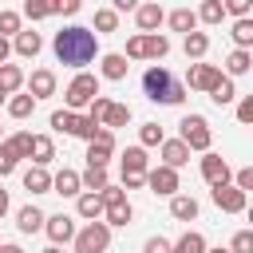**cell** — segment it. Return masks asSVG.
<instances>
[{"mask_svg":"<svg viewBox=\"0 0 253 253\" xmlns=\"http://www.w3.org/2000/svg\"><path fill=\"white\" fill-rule=\"evenodd\" d=\"M170 217H174V221H198V198L174 194V198H170Z\"/></svg>","mask_w":253,"mask_h":253,"instance_id":"obj_20","label":"cell"},{"mask_svg":"<svg viewBox=\"0 0 253 253\" xmlns=\"http://www.w3.org/2000/svg\"><path fill=\"white\" fill-rule=\"evenodd\" d=\"M233 186H237L241 194H249V190H253V166H241V170L233 174Z\"/></svg>","mask_w":253,"mask_h":253,"instance_id":"obj_48","label":"cell"},{"mask_svg":"<svg viewBox=\"0 0 253 253\" xmlns=\"http://www.w3.org/2000/svg\"><path fill=\"white\" fill-rule=\"evenodd\" d=\"M20 87H24V71L16 63H0V95L12 99V95H20Z\"/></svg>","mask_w":253,"mask_h":253,"instance_id":"obj_21","label":"cell"},{"mask_svg":"<svg viewBox=\"0 0 253 253\" xmlns=\"http://www.w3.org/2000/svg\"><path fill=\"white\" fill-rule=\"evenodd\" d=\"M217 79H221V67H213V63H190L182 87H194V91H206V95H210V91L217 87Z\"/></svg>","mask_w":253,"mask_h":253,"instance_id":"obj_7","label":"cell"},{"mask_svg":"<svg viewBox=\"0 0 253 253\" xmlns=\"http://www.w3.org/2000/svg\"><path fill=\"white\" fill-rule=\"evenodd\" d=\"M75 213L83 217V221H103V202H99V194H79L75 198Z\"/></svg>","mask_w":253,"mask_h":253,"instance_id":"obj_23","label":"cell"},{"mask_svg":"<svg viewBox=\"0 0 253 253\" xmlns=\"http://www.w3.org/2000/svg\"><path fill=\"white\" fill-rule=\"evenodd\" d=\"M0 142H4V126H0Z\"/></svg>","mask_w":253,"mask_h":253,"instance_id":"obj_60","label":"cell"},{"mask_svg":"<svg viewBox=\"0 0 253 253\" xmlns=\"http://www.w3.org/2000/svg\"><path fill=\"white\" fill-rule=\"evenodd\" d=\"M206 253H229V249H206Z\"/></svg>","mask_w":253,"mask_h":253,"instance_id":"obj_59","label":"cell"},{"mask_svg":"<svg viewBox=\"0 0 253 253\" xmlns=\"http://www.w3.org/2000/svg\"><path fill=\"white\" fill-rule=\"evenodd\" d=\"M237 123H253V95H245L237 103Z\"/></svg>","mask_w":253,"mask_h":253,"instance_id":"obj_51","label":"cell"},{"mask_svg":"<svg viewBox=\"0 0 253 253\" xmlns=\"http://www.w3.org/2000/svg\"><path fill=\"white\" fill-rule=\"evenodd\" d=\"M4 213H8V190L0 186V217H4Z\"/></svg>","mask_w":253,"mask_h":253,"instance_id":"obj_56","label":"cell"},{"mask_svg":"<svg viewBox=\"0 0 253 253\" xmlns=\"http://www.w3.org/2000/svg\"><path fill=\"white\" fill-rule=\"evenodd\" d=\"M142 91H146L150 103H166V107H178V103L186 99L182 79H174L162 63H150V67L142 71Z\"/></svg>","mask_w":253,"mask_h":253,"instance_id":"obj_2","label":"cell"},{"mask_svg":"<svg viewBox=\"0 0 253 253\" xmlns=\"http://www.w3.org/2000/svg\"><path fill=\"white\" fill-rule=\"evenodd\" d=\"M166 20H170V28H174V32H186V36H190V32H198V16H194V8H174Z\"/></svg>","mask_w":253,"mask_h":253,"instance_id":"obj_30","label":"cell"},{"mask_svg":"<svg viewBox=\"0 0 253 253\" xmlns=\"http://www.w3.org/2000/svg\"><path fill=\"white\" fill-rule=\"evenodd\" d=\"M107 107H111V99H107V95H95V99L87 103V119L99 126V123H103V115H107Z\"/></svg>","mask_w":253,"mask_h":253,"instance_id":"obj_41","label":"cell"},{"mask_svg":"<svg viewBox=\"0 0 253 253\" xmlns=\"http://www.w3.org/2000/svg\"><path fill=\"white\" fill-rule=\"evenodd\" d=\"M134 20H138L142 36H154V32H158V24L166 20V12H162V4H154V0H150V4H138V8H134Z\"/></svg>","mask_w":253,"mask_h":253,"instance_id":"obj_13","label":"cell"},{"mask_svg":"<svg viewBox=\"0 0 253 253\" xmlns=\"http://www.w3.org/2000/svg\"><path fill=\"white\" fill-rule=\"evenodd\" d=\"M142 253H170V241H166V237H146Z\"/></svg>","mask_w":253,"mask_h":253,"instance_id":"obj_52","label":"cell"},{"mask_svg":"<svg viewBox=\"0 0 253 253\" xmlns=\"http://www.w3.org/2000/svg\"><path fill=\"white\" fill-rule=\"evenodd\" d=\"M123 59H146V55H142V32L126 40V51H123Z\"/></svg>","mask_w":253,"mask_h":253,"instance_id":"obj_49","label":"cell"},{"mask_svg":"<svg viewBox=\"0 0 253 253\" xmlns=\"http://www.w3.org/2000/svg\"><path fill=\"white\" fill-rule=\"evenodd\" d=\"M210 198H213V206H217L221 213H241L245 202H249V194H241L233 182H225V186H210Z\"/></svg>","mask_w":253,"mask_h":253,"instance_id":"obj_8","label":"cell"},{"mask_svg":"<svg viewBox=\"0 0 253 253\" xmlns=\"http://www.w3.org/2000/svg\"><path fill=\"white\" fill-rule=\"evenodd\" d=\"M130 217H134L130 202H119V206H107V210H103V225H107V229H111V225H130Z\"/></svg>","mask_w":253,"mask_h":253,"instance_id":"obj_33","label":"cell"},{"mask_svg":"<svg viewBox=\"0 0 253 253\" xmlns=\"http://www.w3.org/2000/svg\"><path fill=\"white\" fill-rule=\"evenodd\" d=\"M24 190L28 194H51V174L43 166H28L24 170Z\"/></svg>","mask_w":253,"mask_h":253,"instance_id":"obj_22","label":"cell"},{"mask_svg":"<svg viewBox=\"0 0 253 253\" xmlns=\"http://www.w3.org/2000/svg\"><path fill=\"white\" fill-rule=\"evenodd\" d=\"M95 95H99V79H95L91 71H79V75L67 83V91H63V103H67V111H75V115H79V111H83V107H87Z\"/></svg>","mask_w":253,"mask_h":253,"instance_id":"obj_4","label":"cell"},{"mask_svg":"<svg viewBox=\"0 0 253 253\" xmlns=\"http://www.w3.org/2000/svg\"><path fill=\"white\" fill-rule=\"evenodd\" d=\"M126 59H123V51H111V55H103L99 59V75L103 79H111V83H119V79H126Z\"/></svg>","mask_w":253,"mask_h":253,"instance_id":"obj_19","label":"cell"},{"mask_svg":"<svg viewBox=\"0 0 253 253\" xmlns=\"http://www.w3.org/2000/svg\"><path fill=\"white\" fill-rule=\"evenodd\" d=\"M24 16H28V20H47V16H55V4H43V0H28V4H24Z\"/></svg>","mask_w":253,"mask_h":253,"instance_id":"obj_40","label":"cell"},{"mask_svg":"<svg viewBox=\"0 0 253 253\" xmlns=\"http://www.w3.org/2000/svg\"><path fill=\"white\" fill-rule=\"evenodd\" d=\"M8 43H12V51H16V55H24V59H36V55L43 51V40H40V32H32V28H20V32H16Z\"/></svg>","mask_w":253,"mask_h":253,"instance_id":"obj_12","label":"cell"},{"mask_svg":"<svg viewBox=\"0 0 253 253\" xmlns=\"http://www.w3.org/2000/svg\"><path fill=\"white\" fill-rule=\"evenodd\" d=\"M194 16H198L202 24H221V20H225V8H221V0H206Z\"/></svg>","mask_w":253,"mask_h":253,"instance_id":"obj_35","label":"cell"},{"mask_svg":"<svg viewBox=\"0 0 253 253\" xmlns=\"http://www.w3.org/2000/svg\"><path fill=\"white\" fill-rule=\"evenodd\" d=\"M146 170H150L146 150H142V146H126V154H123V174H146Z\"/></svg>","mask_w":253,"mask_h":253,"instance_id":"obj_27","label":"cell"},{"mask_svg":"<svg viewBox=\"0 0 253 253\" xmlns=\"http://www.w3.org/2000/svg\"><path fill=\"white\" fill-rule=\"evenodd\" d=\"M24 83H28V95H32V99H47V95H55V71H47V67H36L32 79H24Z\"/></svg>","mask_w":253,"mask_h":253,"instance_id":"obj_14","label":"cell"},{"mask_svg":"<svg viewBox=\"0 0 253 253\" xmlns=\"http://www.w3.org/2000/svg\"><path fill=\"white\" fill-rule=\"evenodd\" d=\"M95 28H99V32H115V28H119V16H115L111 8H99V12H95Z\"/></svg>","mask_w":253,"mask_h":253,"instance_id":"obj_46","label":"cell"},{"mask_svg":"<svg viewBox=\"0 0 253 253\" xmlns=\"http://www.w3.org/2000/svg\"><path fill=\"white\" fill-rule=\"evenodd\" d=\"M162 138H166V134H162L158 123H142V126H138V146H142V150H146V146H162Z\"/></svg>","mask_w":253,"mask_h":253,"instance_id":"obj_38","label":"cell"},{"mask_svg":"<svg viewBox=\"0 0 253 253\" xmlns=\"http://www.w3.org/2000/svg\"><path fill=\"white\" fill-rule=\"evenodd\" d=\"M229 253H253V229H237L229 241Z\"/></svg>","mask_w":253,"mask_h":253,"instance_id":"obj_42","label":"cell"},{"mask_svg":"<svg viewBox=\"0 0 253 253\" xmlns=\"http://www.w3.org/2000/svg\"><path fill=\"white\" fill-rule=\"evenodd\" d=\"M95 134H99V126H95V123H91L87 115H75V138H83V142H91Z\"/></svg>","mask_w":253,"mask_h":253,"instance_id":"obj_44","label":"cell"},{"mask_svg":"<svg viewBox=\"0 0 253 253\" xmlns=\"http://www.w3.org/2000/svg\"><path fill=\"white\" fill-rule=\"evenodd\" d=\"M146 190L158 194V198H174V194L182 190L178 170H170V166H150V170H146Z\"/></svg>","mask_w":253,"mask_h":253,"instance_id":"obj_6","label":"cell"},{"mask_svg":"<svg viewBox=\"0 0 253 253\" xmlns=\"http://www.w3.org/2000/svg\"><path fill=\"white\" fill-rule=\"evenodd\" d=\"M221 8H225V16H237V20H249V8H253V4H249V0H225Z\"/></svg>","mask_w":253,"mask_h":253,"instance_id":"obj_47","label":"cell"},{"mask_svg":"<svg viewBox=\"0 0 253 253\" xmlns=\"http://www.w3.org/2000/svg\"><path fill=\"white\" fill-rule=\"evenodd\" d=\"M47 123H51V130H59V134H75V111H67V107H63V111H51Z\"/></svg>","mask_w":253,"mask_h":253,"instance_id":"obj_37","label":"cell"},{"mask_svg":"<svg viewBox=\"0 0 253 253\" xmlns=\"http://www.w3.org/2000/svg\"><path fill=\"white\" fill-rule=\"evenodd\" d=\"M111 245V229L103 221H87L83 229H75V253H107Z\"/></svg>","mask_w":253,"mask_h":253,"instance_id":"obj_5","label":"cell"},{"mask_svg":"<svg viewBox=\"0 0 253 253\" xmlns=\"http://www.w3.org/2000/svg\"><path fill=\"white\" fill-rule=\"evenodd\" d=\"M51 194H63V198H79L83 194V186H79V170H59V174H51Z\"/></svg>","mask_w":253,"mask_h":253,"instance_id":"obj_15","label":"cell"},{"mask_svg":"<svg viewBox=\"0 0 253 253\" xmlns=\"http://www.w3.org/2000/svg\"><path fill=\"white\" fill-rule=\"evenodd\" d=\"M16 166H20V162H16V158H12V150H8L4 142H0V178H8V174H12Z\"/></svg>","mask_w":253,"mask_h":253,"instance_id":"obj_50","label":"cell"},{"mask_svg":"<svg viewBox=\"0 0 253 253\" xmlns=\"http://www.w3.org/2000/svg\"><path fill=\"white\" fill-rule=\"evenodd\" d=\"M249 67H253V55H249V51H241V47H233V51H229V59H225V79L245 75Z\"/></svg>","mask_w":253,"mask_h":253,"instance_id":"obj_31","label":"cell"},{"mask_svg":"<svg viewBox=\"0 0 253 253\" xmlns=\"http://www.w3.org/2000/svg\"><path fill=\"white\" fill-rule=\"evenodd\" d=\"M32 111H36V99H32V95H12V99H8V115H12V119H28Z\"/></svg>","mask_w":253,"mask_h":253,"instance_id":"obj_36","label":"cell"},{"mask_svg":"<svg viewBox=\"0 0 253 253\" xmlns=\"http://www.w3.org/2000/svg\"><path fill=\"white\" fill-rule=\"evenodd\" d=\"M0 253H24L20 245H8V241H0Z\"/></svg>","mask_w":253,"mask_h":253,"instance_id":"obj_57","label":"cell"},{"mask_svg":"<svg viewBox=\"0 0 253 253\" xmlns=\"http://www.w3.org/2000/svg\"><path fill=\"white\" fill-rule=\"evenodd\" d=\"M43 229H47L51 245H67V241H75V217H71V213H51V217L43 221Z\"/></svg>","mask_w":253,"mask_h":253,"instance_id":"obj_11","label":"cell"},{"mask_svg":"<svg viewBox=\"0 0 253 253\" xmlns=\"http://www.w3.org/2000/svg\"><path fill=\"white\" fill-rule=\"evenodd\" d=\"M99 202H103V210H107V206H119V202H126V194H123V186H111V182H107V186L99 190Z\"/></svg>","mask_w":253,"mask_h":253,"instance_id":"obj_45","label":"cell"},{"mask_svg":"<svg viewBox=\"0 0 253 253\" xmlns=\"http://www.w3.org/2000/svg\"><path fill=\"white\" fill-rule=\"evenodd\" d=\"M178 126H182L178 142H186V150H198V154H206V150H210V142H213V130H210L206 115H186Z\"/></svg>","mask_w":253,"mask_h":253,"instance_id":"obj_3","label":"cell"},{"mask_svg":"<svg viewBox=\"0 0 253 253\" xmlns=\"http://www.w3.org/2000/svg\"><path fill=\"white\" fill-rule=\"evenodd\" d=\"M55 12H63V16H75V12H79V0H59V4H55Z\"/></svg>","mask_w":253,"mask_h":253,"instance_id":"obj_54","label":"cell"},{"mask_svg":"<svg viewBox=\"0 0 253 253\" xmlns=\"http://www.w3.org/2000/svg\"><path fill=\"white\" fill-rule=\"evenodd\" d=\"M111 154H115V134L99 126V134H95V138L87 142V166H103V170H107Z\"/></svg>","mask_w":253,"mask_h":253,"instance_id":"obj_9","label":"cell"},{"mask_svg":"<svg viewBox=\"0 0 253 253\" xmlns=\"http://www.w3.org/2000/svg\"><path fill=\"white\" fill-rule=\"evenodd\" d=\"M43 253H63V249H59V245H47V249H43Z\"/></svg>","mask_w":253,"mask_h":253,"instance_id":"obj_58","label":"cell"},{"mask_svg":"<svg viewBox=\"0 0 253 253\" xmlns=\"http://www.w3.org/2000/svg\"><path fill=\"white\" fill-rule=\"evenodd\" d=\"M210 245H206V237L198 233V229H186L178 241H170V253H206Z\"/></svg>","mask_w":253,"mask_h":253,"instance_id":"obj_24","label":"cell"},{"mask_svg":"<svg viewBox=\"0 0 253 253\" xmlns=\"http://www.w3.org/2000/svg\"><path fill=\"white\" fill-rule=\"evenodd\" d=\"M107 182H111V178H107V170H103V166H87V170L79 174V186H83L87 194H99Z\"/></svg>","mask_w":253,"mask_h":253,"instance_id":"obj_32","label":"cell"},{"mask_svg":"<svg viewBox=\"0 0 253 253\" xmlns=\"http://www.w3.org/2000/svg\"><path fill=\"white\" fill-rule=\"evenodd\" d=\"M142 55H146V59H154V63H158V59H166V55H170V40H166L162 32L142 36Z\"/></svg>","mask_w":253,"mask_h":253,"instance_id":"obj_25","label":"cell"},{"mask_svg":"<svg viewBox=\"0 0 253 253\" xmlns=\"http://www.w3.org/2000/svg\"><path fill=\"white\" fill-rule=\"evenodd\" d=\"M126 123H130V107H126V103H111V107H107V115H103V123H99V126H103V130H111V134H115V126H126Z\"/></svg>","mask_w":253,"mask_h":253,"instance_id":"obj_28","label":"cell"},{"mask_svg":"<svg viewBox=\"0 0 253 253\" xmlns=\"http://www.w3.org/2000/svg\"><path fill=\"white\" fill-rule=\"evenodd\" d=\"M8 55H12V43H8V40H0V63H8Z\"/></svg>","mask_w":253,"mask_h":253,"instance_id":"obj_55","label":"cell"},{"mask_svg":"<svg viewBox=\"0 0 253 253\" xmlns=\"http://www.w3.org/2000/svg\"><path fill=\"white\" fill-rule=\"evenodd\" d=\"M28 162L47 170V166L55 162V142H51L47 134H32V158H28Z\"/></svg>","mask_w":253,"mask_h":253,"instance_id":"obj_17","label":"cell"},{"mask_svg":"<svg viewBox=\"0 0 253 253\" xmlns=\"http://www.w3.org/2000/svg\"><path fill=\"white\" fill-rule=\"evenodd\" d=\"M182 51H186V59L202 63V55L210 51V36H206V32H190V36L182 40Z\"/></svg>","mask_w":253,"mask_h":253,"instance_id":"obj_26","label":"cell"},{"mask_svg":"<svg viewBox=\"0 0 253 253\" xmlns=\"http://www.w3.org/2000/svg\"><path fill=\"white\" fill-rule=\"evenodd\" d=\"M198 170H202V178H206L210 186H225V182L233 178V174H229V162H225L221 154H213V150H206V154H202Z\"/></svg>","mask_w":253,"mask_h":253,"instance_id":"obj_10","label":"cell"},{"mask_svg":"<svg viewBox=\"0 0 253 253\" xmlns=\"http://www.w3.org/2000/svg\"><path fill=\"white\" fill-rule=\"evenodd\" d=\"M0 103H8V99H4V95H0Z\"/></svg>","mask_w":253,"mask_h":253,"instance_id":"obj_61","label":"cell"},{"mask_svg":"<svg viewBox=\"0 0 253 253\" xmlns=\"http://www.w3.org/2000/svg\"><path fill=\"white\" fill-rule=\"evenodd\" d=\"M210 99H213L217 107H229V103L237 99V87H233V79H225V75H221V79H217V87L210 91Z\"/></svg>","mask_w":253,"mask_h":253,"instance_id":"obj_34","label":"cell"},{"mask_svg":"<svg viewBox=\"0 0 253 253\" xmlns=\"http://www.w3.org/2000/svg\"><path fill=\"white\" fill-rule=\"evenodd\" d=\"M233 43H237L241 51L253 47V20H237V24H233Z\"/></svg>","mask_w":253,"mask_h":253,"instance_id":"obj_39","label":"cell"},{"mask_svg":"<svg viewBox=\"0 0 253 253\" xmlns=\"http://www.w3.org/2000/svg\"><path fill=\"white\" fill-rule=\"evenodd\" d=\"M4 146L12 150V158H16V162L32 158V134H28V130H16V134H8V138H4Z\"/></svg>","mask_w":253,"mask_h":253,"instance_id":"obj_29","label":"cell"},{"mask_svg":"<svg viewBox=\"0 0 253 253\" xmlns=\"http://www.w3.org/2000/svg\"><path fill=\"white\" fill-rule=\"evenodd\" d=\"M20 32V12H0V40H8V36H16Z\"/></svg>","mask_w":253,"mask_h":253,"instance_id":"obj_43","label":"cell"},{"mask_svg":"<svg viewBox=\"0 0 253 253\" xmlns=\"http://www.w3.org/2000/svg\"><path fill=\"white\" fill-rule=\"evenodd\" d=\"M51 51H55V59H59L63 67L83 71L87 63H95V55H99V40H95L91 28H83V24H67V28L55 32Z\"/></svg>","mask_w":253,"mask_h":253,"instance_id":"obj_1","label":"cell"},{"mask_svg":"<svg viewBox=\"0 0 253 253\" xmlns=\"http://www.w3.org/2000/svg\"><path fill=\"white\" fill-rule=\"evenodd\" d=\"M43 221H47V213H43L40 206H20V210H16V229H20V233H40Z\"/></svg>","mask_w":253,"mask_h":253,"instance_id":"obj_16","label":"cell"},{"mask_svg":"<svg viewBox=\"0 0 253 253\" xmlns=\"http://www.w3.org/2000/svg\"><path fill=\"white\" fill-rule=\"evenodd\" d=\"M162 166H170V170H178V166H186L190 162V150H186V142H178V138H162Z\"/></svg>","mask_w":253,"mask_h":253,"instance_id":"obj_18","label":"cell"},{"mask_svg":"<svg viewBox=\"0 0 253 253\" xmlns=\"http://www.w3.org/2000/svg\"><path fill=\"white\" fill-rule=\"evenodd\" d=\"M146 186V174H123V194L126 190H142Z\"/></svg>","mask_w":253,"mask_h":253,"instance_id":"obj_53","label":"cell"}]
</instances>
